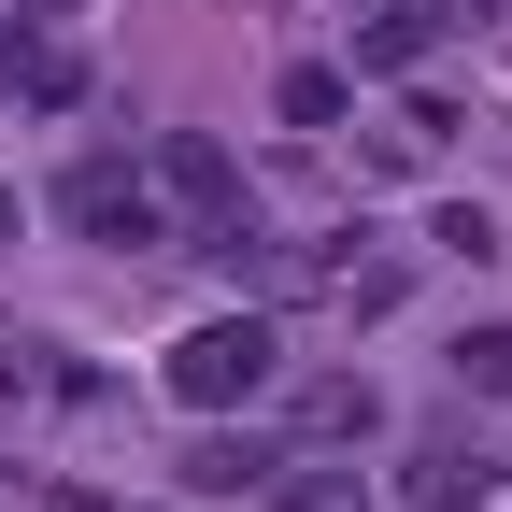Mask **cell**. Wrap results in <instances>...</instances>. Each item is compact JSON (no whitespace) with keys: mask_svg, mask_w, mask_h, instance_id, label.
Returning <instances> with one entry per match:
<instances>
[{"mask_svg":"<svg viewBox=\"0 0 512 512\" xmlns=\"http://www.w3.org/2000/svg\"><path fill=\"white\" fill-rule=\"evenodd\" d=\"M299 427H313V441H370V427H384V399H370L356 370H328V384L299 399Z\"/></svg>","mask_w":512,"mask_h":512,"instance_id":"ba28073f","label":"cell"},{"mask_svg":"<svg viewBox=\"0 0 512 512\" xmlns=\"http://www.w3.org/2000/svg\"><path fill=\"white\" fill-rule=\"evenodd\" d=\"M57 214H72L86 242H128V256H157V242H185V214L157 200V171H143V157H86L72 185H57Z\"/></svg>","mask_w":512,"mask_h":512,"instance_id":"7a4b0ae2","label":"cell"},{"mask_svg":"<svg viewBox=\"0 0 512 512\" xmlns=\"http://www.w3.org/2000/svg\"><path fill=\"white\" fill-rule=\"evenodd\" d=\"M0 242H15V185H0Z\"/></svg>","mask_w":512,"mask_h":512,"instance_id":"7c38bea8","label":"cell"},{"mask_svg":"<svg viewBox=\"0 0 512 512\" xmlns=\"http://www.w3.org/2000/svg\"><path fill=\"white\" fill-rule=\"evenodd\" d=\"M441 29H456V15H441V0H384V15L356 29V72H413V57H427Z\"/></svg>","mask_w":512,"mask_h":512,"instance_id":"5b68a950","label":"cell"},{"mask_svg":"<svg viewBox=\"0 0 512 512\" xmlns=\"http://www.w3.org/2000/svg\"><path fill=\"white\" fill-rule=\"evenodd\" d=\"M271 512H370V470H328V456H285L271 484H256Z\"/></svg>","mask_w":512,"mask_h":512,"instance_id":"8992f818","label":"cell"},{"mask_svg":"<svg viewBox=\"0 0 512 512\" xmlns=\"http://www.w3.org/2000/svg\"><path fill=\"white\" fill-rule=\"evenodd\" d=\"M43 15H57V0H0V72H15V57L43 43Z\"/></svg>","mask_w":512,"mask_h":512,"instance_id":"8fae6325","label":"cell"},{"mask_svg":"<svg viewBox=\"0 0 512 512\" xmlns=\"http://www.w3.org/2000/svg\"><path fill=\"white\" fill-rule=\"evenodd\" d=\"M271 114H285V128H342V114H356V72H342V57H299V72L271 86Z\"/></svg>","mask_w":512,"mask_h":512,"instance_id":"52a82bcc","label":"cell"},{"mask_svg":"<svg viewBox=\"0 0 512 512\" xmlns=\"http://www.w3.org/2000/svg\"><path fill=\"white\" fill-rule=\"evenodd\" d=\"M157 200H185V228L256 214V200H242V171H228V143H200V128H171V143H157Z\"/></svg>","mask_w":512,"mask_h":512,"instance_id":"3957f363","label":"cell"},{"mask_svg":"<svg viewBox=\"0 0 512 512\" xmlns=\"http://www.w3.org/2000/svg\"><path fill=\"white\" fill-rule=\"evenodd\" d=\"M441 370H456V399H512V328H456Z\"/></svg>","mask_w":512,"mask_h":512,"instance_id":"30bf717a","label":"cell"},{"mask_svg":"<svg viewBox=\"0 0 512 512\" xmlns=\"http://www.w3.org/2000/svg\"><path fill=\"white\" fill-rule=\"evenodd\" d=\"M15 100H29V114H72V100H86V57H72V43H29V57H15Z\"/></svg>","mask_w":512,"mask_h":512,"instance_id":"9c48e42d","label":"cell"},{"mask_svg":"<svg viewBox=\"0 0 512 512\" xmlns=\"http://www.w3.org/2000/svg\"><path fill=\"white\" fill-rule=\"evenodd\" d=\"M271 470H285L271 441H242V427H214V441H185V470H171V484H185V498H256Z\"/></svg>","mask_w":512,"mask_h":512,"instance_id":"277c9868","label":"cell"},{"mask_svg":"<svg viewBox=\"0 0 512 512\" xmlns=\"http://www.w3.org/2000/svg\"><path fill=\"white\" fill-rule=\"evenodd\" d=\"M271 370H285L271 313H200V328L171 342V399L185 413H242V399H271Z\"/></svg>","mask_w":512,"mask_h":512,"instance_id":"6da1fadb","label":"cell"}]
</instances>
